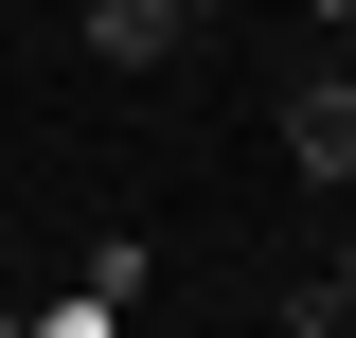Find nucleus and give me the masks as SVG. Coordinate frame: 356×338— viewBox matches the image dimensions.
Masks as SVG:
<instances>
[{
    "label": "nucleus",
    "instance_id": "f257e3e1",
    "mask_svg": "<svg viewBox=\"0 0 356 338\" xmlns=\"http://www.w3.org/2000/svg\"><path fill=\"white\" fill-rule=\"evenodd\" d=\"M196 36H214V0H89V54L107 72H178Z\"/></svg>",
    "mask_w": 356,
    "mask_h": 338
},
{
    "label": "nucleus",
    "instance_id": "f03ea898",
    "mask_svg": "<svg viewBox=\"0 0 356 338\" xmlns=\"http://www.w3.org/2000/svg\"><path fill=\"white\" fill-rule=\"evenodd\" d=\"M285 161H303L321 196H356V72H303V89H285Z\"/></svg>",
    "mask_w": 356,
    "mask_h": 338
},
{
    "label": "nucleus",
    "instance_id": "7ed1b4c3",
    "mask_svg": "<svg viewBox=\"0 0 356 338\" xmlns=\"http://www.w3.org/2000/svg\"><path fill=\"white\" fill-rule=\"evenodd\" d=\"M285 338H356V303L339 285H285Z\"/></svg>",
    "mask_w": 356,
    "mask_h": 338
},
{
    "label": "nucleus",
    "instance_id": "20e7f679",
    "mask_svg": "<svg viewBox=\"0 0 356 338\" xmlns=\"http://www.w3.org/2000/svg\"><path fill=\"white\" fill-rule=\"evenodd\" d=\"M321 285H339V303H356V214H339V267H321Z\"/></svg>",
    "mask_w": 356,
    "mask_h": 338
},
{
    "label": "nucleus",
    "instance_id": "39448f33",
    "mask_svg": "<svg viewBox=\"0 0 356 338\" xmlns=\"http://www.w3.org/2000/svg\"><path fill=\"white\" fill-rule=\"evenodd\" d=\"M0 338H18V303H0Z\"/></svg>",
    "mask_w": 356,
    "mask_h": 338
}]
</instances>
